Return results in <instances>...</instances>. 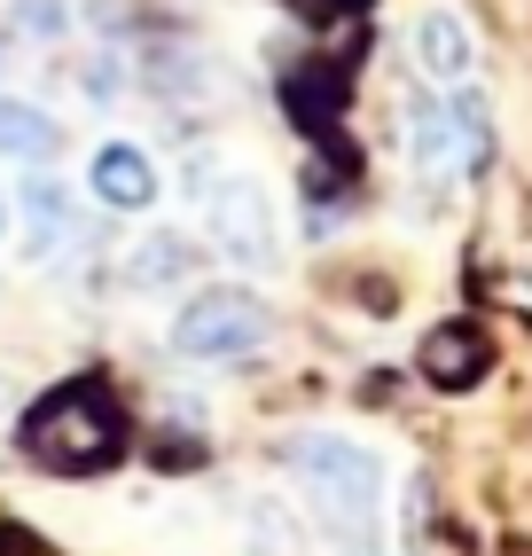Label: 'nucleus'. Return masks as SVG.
Wrapping results in <instances>:
<instances>
[{
	"label": "nucleus",
	"instance_id": "13",
	"mask_svg": "<svg viewBox=\"0 0 532 556\" xmlns=\"http://www.w3.org/2000/svg\"><path fill=\"white\" fill-rule=\"evenodd\" d=\"M290 9H297V16H314V24H321V16H337V9H353V0H290Z\"/></svg>",
	"mask_w": 532,
	"mask_h": 556
},
{
	"label": "nucleus",
	"instance_id": "3",
	"mask_svg": "<svg viewBox=\"0 0 532 556\" xmlns=\"http://www.w3.org/2000/svg\"><path fill=\"white\" fill-rule=\"evenodd\" d=\"M266 338V306L251 290H197L173 314V353L180 361H236Z\"/></svg>",
	"mask_w": 532,
	"mask_h": 556
},
{
	"label": "nucleus",
	"instance_id": "6",
	"mask_svg": "<svg viewBox=\"0 0 532 556\" xmlns=\"http://www.w3.org/2000/svg\"><path fill=\"white\" fill-rule=\"evenodd\" d=\"M16 204H24V251H31V258H48V251H63L71 236H79V219H71L63 180H48V173H24Z\"/></svg>",
	"mask_w": 532,
	"mask_h": 556
},
{
	"label": "nucleus",
	"instance_id": "14",
	"mask_svg": "<svg viewBox=\"0 0 532 556\" xmlns=\"http://www.w3.org/2000/svg\"><path fill=\"white\" fill-rule=\"evenodd\" d=\"M0 556H40V548H31V541H0Z\"/></svg>",
	"mask_w": 532,
	"mask_h": 556
},
{
	"label": "nucleus",
	"instance_id": "12",
	"mask_svg": "<svg viewBox=\"0 0 532 556\" xmlns=\"http://www.w3.org/2000/svg\"><path fill=\"white\" fill-rule=\"evenodd\" d=\"M24 31H63V9H55V0H24Z\"/></svg>",
	"mask_w": 532,
	"mask_h": 556
},
{
	"label": "nucleus",
	"instance_id": "8",
	"mask_svg": "<svg viewBox=\"0 0 532 556\" xmlns=\"http://www.w3.org/2000/svg\"><path fill=\"white\" fill-rule=\"evenodd\" d=\"M415 63H423L431 79H470V63H478L470 24H463V16H446V9H431L423 24H415Z\"/></svg>",
	"mask_w": 532,
	"mask_h": 556
},
{
	"label": "nucleus",
	"instance_id": "7",
	"mask_svg": "<svg viewBox=\"0 0 532 556\" xmlns=\"http://www.w3.org/2000/svg\"><path fill=\"white\" fill-rule=\"evenodd\" d=\"M485 338L470 321H454V329H431L423 338V377L439 384V392H470V384H485Z\"/></svg>",
	"mask_w": 532,
	"mask_h": 556
},
{
	"label": "nucleus",
	"instance_id": "2",
	"mask_svg": "<svg viewBox=\"0 0 532 556\" xmlns=\"http://www.w3.org/2000/svg\"><path fill=\"white\" fill-rule=\"evenodd\" d=\"M290 470H297V486H306V502L321 509V526H337V533H368L376 509H384V463L345 431L290 439Z\"/></svg>",
	"mask_w": 532,
	"mask_h": 556
},
{
	"label": "nucleus",
	"instance_id": "10",
	"mask_svg": "<svg viewBox=\"0 0 532 556\" xmlns=\"http://www.w3.org/2000/svg\"><path fill=\"white\" fill-rule=\"evenodd\" d=\"M55 118L40 102H24V94H0V157H24V165H40V157H55Z\"/></svg>",
	"mask_w": 532,
	"mask_h": 556
},
{
	"label": "nucleus",
	"instance_id": "1",
	"mask_svg": "<svg viewBox=\"0 0 532 556\" xmlns=\"http://www.w3.org/2000/svg\"><path fill=\"white\" fill-rule=\"evenodd\" d=\"M24 455L40 463V470H55V478H94V470H110L126 455V424H118V400H110L94 377L87 384H63V392H48L40 407L24 416Z\"/></svg>",
	"mask_w": 532,
	"mask_h": 556
},
{
	"label": "nucleus",
	"instance_id": "4",
	"mask_svg": "<svg viewBox=\"0 0 532 556\" xmlns=\"http://www.w3.org/2000/svg\"><path fill=\"white\" fill-rule=\"evenodd\" d=\"M407 134H415V173H423V180H454V173H470L478 141H485V102H478V94L415 102Z\"/></svg>",
	"mask_w": 532,
	"mask_h": 556
},
{
	"label": "nucleus",
	"instance_id": "11",
	"mask_svg": "<svg viewBox=\"0 0 532 556\" xmlns=\"http://www.w3.org/2000/svg\"><path fill=\"white\" fill-rule=\"evenodd\" d=\"M126 275H134V290H149V282H173V275H188V243L180 236H149L134 258H126Z\"/></svg>",
	"mask_w": 532,
	"mask_h": 556
},
{
	"label": "nucleus",
	"instance_id": "9",
	"mask_svg": "<svg viewBox=\"0 0 532 556\" xmlns=\"http://www.w3.org/2000/svg\"><path fill=\"white\" fill-rule=\"evenodd\" d=\"M94 197L102 204H149L157 197V165H149V150H134V141H110V150L94 157Z\"/></svg>",
	"mask_w": 532,
	"mask_h": 556
},
{
	"label": "nucleus",
	"instance_id": "5",
	"mask_svg": "<svg viewBox=\"0 0 532 556\" xmlns=\"http://www.w3.org/2000/svg\"><path fill=\"white\" fill-rule=\"evenodd\" d=\"M204 219H212V236H219L227 258H243V267H266V258H275V212H266L251 173L204 180Z\"/></svg>",
	"mask_w": 532,
	"mask_h": 556
},
{
	"label": "nucleus",
	"instance_id": "15",
	"mask_svg": "<svg viewBox=\"0 0 532 556\" xmlns=\"http://www.w3.org/2000/svg\"><path fill=\"white\" fill-rule=\"evenodd\" d=\"M0 219H9V197H0Z\"/></svg>",
	"mask_w": 532,
	"mask_h": 556
}]
</instances>
